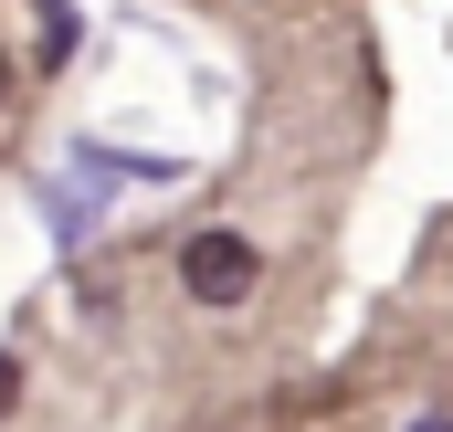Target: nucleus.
Listing matches in <instances>:
<instances>
[{
    "label": "nucleus",
    "instance_id": "f257e3e1",
    "mask_svg": "<svg viewBox=\"0 0 453 432\" xmlns=\"http://www.w3.org/2000/svg\"><path fill=\"white\" fill-rule=\"evenodd\" d=\"M253 274H264V264H253L242 232H190V243H180V285H190V306H211V317L253 296Z\"/></svg>",
    "mask_w": 453,
    "mask_h": 432
},
{
    "label": "nucleus",
    "instance_id": "f03ea898",
    "mask_svg": "<svg viewBox=\"0 0 453 432\" xmlns=\"http://www.w3.org/2000/svg\"><path fill=\"white\" fill-rule=\"evenodd\" d=\"M32 32H42V64H53V53L74 42V11H64V0H32Z\"/></svg>",
    "mask_w": 453,
    "mask_h": 432
},
{
    "label": "nucleus",
    "instance_id": "7ed1b4c3",
    "mask_svg": "<svg viewBox=\"0 0 453 432\" xmlns=\"http://www.w3.org/2000/svg\"><path fill=\"white\" fill-rule=\"evenodd\" d=\"M11 401H21V359L0 348V422H11Z\"/></svg>",
    "mask_w": 453,
    "mask_h": 432
},
{
    "label": "nucleus",
    "instance_id": "20e7f679",
    "mask_svg": "<svg viewBox=\"0 0 453 432\" xmlns=\"http://www.w3.org/2000/svg\"><path fill=\"white\" fill-rule=\"evenodd\" d=\"M411 432H453V412H422V422H411Z\"/></svg>",
    "mask_w": 453,
    "mask_h": 432
}]
</instances>
